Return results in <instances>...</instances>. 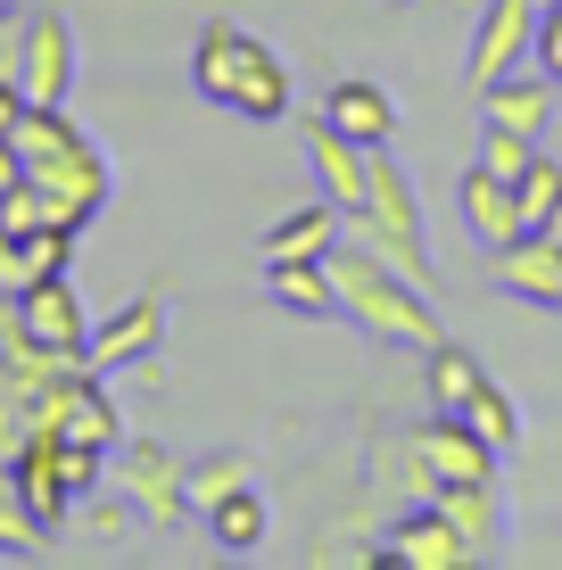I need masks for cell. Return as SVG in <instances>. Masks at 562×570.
<instances>
[{
	"mask_svg": "<svg viewBox=\"0 0 562 570\" xmlns=\"http://www.w3.org/2000/svg\"><path fill=\"white\" fill-rule=\"evenodd\" d=\"M323 265H332V282H339V314L364 331V340L405 347V356H431V347L447 340V314H438L431 282L397 273L390 257H373L364 240H339Z\"/></svg>",
	"mask_w": 562,
	"mask_h": 570,
	"instance_id": "obj_1",
	"label": "cell"
},
{
	"mask_svg": "<svg viewBox=\"0 0 562 570\" xmlns=\"http://www.w3.org/2000/svg\"><path fill=\"white\" fill-rule=\"evenodd\" d=\"M190 83H199V100H216L224 116H240V125H282L289 100H298L289 58L265 42V33L231 26V17H207L199 26V42H190Z\"/></svg>",
	"mask_w": 562,
	"mask_h": 570,
	"instance_id": "obj_2",
	"label": "cell"
},
{
	"mask_svg": "<svg viewBox=\"0 0 562 570\" xmlns=\"http://www.w3.org/2000/svg\"><path fill=\"white\" fill-rule=\"evenodd\" d=\"M9 141H17V157H26V183H42V199H50L58 224H67V232H91V215H100L108 190H116L108 149L91 141L67 108H26V125H17Z\"/></svg>",
	"mask_w": 562,
	"mask_h": 570,
	"instance_id": "obj_3",
	"label": "cell"
},
{
	"mask_svg": "<svg viewBox=\"0 0 562 570\" xmlns=\"http://www.w3.org/2000/svg\"><path fill=\"white\" fill-rule=\"evenodd\" d=\"M347 240H364L373 257H390L397 273H414V282H438V273H431L422 190H414V174H405L390 149H373V190H364V207L347 215Z\"/></svg>",
	"mask_w": 562,
	"mask_h": 570,
	"instance_id": "obj_4",
	"label": "cell"
},
{
	"mask_svg": "<svg viewBox=\"0 0 562 570\" xmlns=\"http://www.w3.org/2000/svg\"><path fill=\"white\" fill-rule=\"evenodd\" d=\"M108 488H125V504L141 513V529H183V521H199L190 513V463L174 455V446H158V439H125L108 455Z\"/></svg>",
	"mask_w": 562,
	"mask_h": 570,
	"instance_id": "obj_5",
	"label": "cell"
},
{
	"mask_svg": "<svg viewBox=\"0 0 562 570\" xmlns=\"http://www.w3.org/2000/svg\"><path fill=\"white\" fill-rule=\"evenodd\" d=\"M0 340H33V347H50V356L83 364L91 356V314H83V298H75L67 273H50V282L0 298Z\"/></svg>",
	"mask_w": 562,
	"mask_h": 570,
	"instance_id": "obj_6",
	"label": "cell"
},
{
	"mask_svg": "<svg viewBox=\"0 0 562 570\" xmlns=\"http://www.w3.org/2000/svg\"><path fill=\"white\" fill-rule=\"evenodd\" d=\"M364 562H373V570H472L480 546L463 538L438 504H397L390 529H381V546Z\"/></svg>",
	"mask_w": 562,
	"mask_h": 570,
	"instance_id": "obj_7",
	"label": "cell"
},
{
	"mask_svg": "<svg viewBox=\"0 0 562 570\" xmlns=\"http://www.w3.org/2000/svg\"><path fill=\"white\" fill-rule=\"evenodd\" d=\"M17 488H26V504H33V521L50 529H67L75 521V504L91 497L83 480H75V455H67V439H58V430H33L26 446H17Z\"/></svg>",
	"mask_w": 562,
	"mask_h": 570,
	"instance_id": "obj_8",
	"label": "cell"
},
{
	"mask_svg": "<svg viewBox=\"0 0 562 570\" xmlns=\"http://www.w3.org/2000/svg\"><path fill=\"white\" fill-rule=\"evenodd\" d=\"M538 17H546V0H480V26H472V83H496V75L530 67L538 50Z\"/></svg>",
	"mask_w": 562,
	"mask_h": 570,
	"instance_id": "obj_9",
	"label": "cell"
},
{
	"mask_svg": "<svg viewBox=\"0 0 562 570\" xmlns=\"http://www.w3.org/2000/svg\"><path fill=\"white\" fill-rule=\"evenodd\" d=\"M554 116H562V83L538 58L513 67V75H496V83H480V125H513V132H530V141L554 149Z\"/></svg>",
	"mask_w": 562,
	"mask_h": 570,
	"instance_id": "obj_10",
	"label": "cell"
},
{
	"mask_svg": "<svg viewBox=\"0 0 562 570\" xmlns=\"http://www.w3.org/2000/svg\"><path fill=\"white\" fill-rule=\"evenodd\" d=\"M166 298H125L108 314V323H91V372H100V381H116V372H132V364H149L158 356V340H166Z\"/></svg>",
	"mask_w": 562,
	"mask_h": 570,
	"instance_id": "obj_11",
	"label": "cell"
},
{
	"mask_svg": "<svg viewBox=\"0 0 562 570\" xmlns=\"http://www.w3.org/2000/svg\"><path fill=\"white\" fill-rule=\"evenodd\" d=\"M405 439H414V455H422V471H431V488H447V480H496V463H505L463 414H431L422 430H405Z\"/></svg>",
	"mask_w": 562,
	"mask_h": 570,
	"instance_id": "obj_12",
	"label": "cell"
},
{
	"mask_svg": "<svg viewBox=\"0 0 562 570\" xmlns=\"http://www.w3.org/2000/svg\"><path fill=\"white\" fill-rule=\"evenodd\" d=\"M17 83H26V100L33 108H67V91H75V26L58 9H33V26H26V67H17Z\"/></svg>",
	"mask_w": 562,
	"mask_h": 570,
	"instance_id": "obj_13",
	"label": "cell"
},
{
	"mask_svg": "<svg viewBox=\"0 0 562 570\" xmlns=\"http://www.w3.org/2000/svg\"><path fill=\"white\" fill-rule=\"evenodd\" d=\"M489 282L521 306H562V232H521L489 257Z\"/></svg>",
	"mask_w": 562,
	"mask_h": 570,
	"instance_id": "obj_14",
	"label": "cell"
},
{
	"mask_svg": "<svg viewBox=\"0 0 562 570\" xmlns=\"http://www.w3.org/2000/svg\"><path fill=\"white\" fill-rule=\"evenodd\" d=\"M455 207H463V232H472L489 257H496V248H513L521 232H530V215H521V190L505 183V174H489V166H463Z\"/></svg>",
	"mask_w": 562,
	"mask_h": 570,
	"instance_id": "obj_15",
	"label": "cell"
},
{
	"mask_svg": "<svg viewBox=\"0 0 562 570\" xmlns=\"http://www.w3.org/2000/svg\"><path fill=\"white\" fill-rule=\"evenodd\" d=\"M306 166H315V190H323V199H332L339 215H356V207H364V190H373V149L347 141V132H339V125H323V116L306 125Z\"/></svg>",
	"mask_w": 562,
	"mask_h": 570,
	"instance_id": "obj_16",
	"label": "cell"
},
{
	"mask_svg": "<svg viewBox=\"0 0 562 570\" xmlns=\"http://www.w3.org/2000/svg\"><path fill=\"white\" fill-rule=\"evenodd\" d=\"M323 125H339L347 141H364V149H390L397 141V100L373 75H339V83L323 91Z\"/></svg>",
	"mask_w": 562,
	"mask_h": 570,
	"instance_id": "obj_17",
	"label": "cell"
},
{
	"mask_svg": "<svg viewBox=\"0 0 562 570\" xmlns=\"http://www.w3.org/2000/svg\"><path fill=\"white\" fill-rule=\"evenodd\" d=\"M75 240L83 232H67V224H26V232H0V289H33V282H50V273H67L75 265Z\"/></svg>",
	"mask_w": 562,
	"mask_h": 570,
	"instance_id": "obj_18",
	"label": "cell"
},
{
	"mask_svg": "<svg viewBox=\"0 0 562 570\" xmlns=\"http://www.w3.org/2000/svg\"><path fill=\"white\" fill-rule=\"evenodd\" d=\"M339 240H347V215H339L332 199H315V207L274 215V224H265V248H257V257H265V265H306V257H332Z\"/></svg>",
	"mask_w": 562,
	"mask_h": 570,
	"instance_id": "obj_19",
	"label": "cell"
},
{
	"mask_svg": "<svg viewBox=\"0 0 562 570\" xmlns=\"http://www.w3.org/2000/svg\"><path fill=\"white\" fill-rule=\"evenodd\" d=\"M422 504H438L463 538L480 546V554H496L505 546V497H496V480H447V488H431Z\"/></svg>",
	"mask_w": 562,
	"mask_h": 570,
	"instance_id": "obj_20",
	"label": "cell"
},
{
	"mask_svg": "<svg viewBox=\"0 0 562 570\" xmlns=\"http://www.w3.org/2000/svg\"><path fill=\"white\" fill-rule=\"evenodd\" d=\"M265 298H274L282 314H298V323H332V314H339V282H332V265H323V257L265 265Z\"/></svg>",
	"mask_w": 562,
	"mask_h": 570,
	"instance_id": "obj_21",
	"label": "cell"
},
{
	"mask_svg": "<svg viewBox=\"0 0 562 570\" xmlns=\"http://www.w3.org/2000/svg\"><path fill=\"white\" fill-rule=\"evenodd\" d=\"M480 381H489V364H480L472 347L455 340V331H447V340L431 347V356H422V397H431V414H463Z\"/></svg>",
	"mask_w": 562,
	"mask_h": 570,
	"instance_id": "obj_22",
	"label": "cell"
},
{
	"mask_svg": "<svg viewBox=\"0 0 562 570\" xmlns=\"http://www.w3.org/2000/svg\"><path fill=\"white\" fill-rule=\"evenodd\" d=\"M199 521H207V538H216L224 554H257V546L274 538V513H265L257 488H231V497H224V504H207Z\"/></svg>",
	"mask_w": 562,
	"mask_h": 570,
	"instance_id": "obj_23",
	"label": "cell"
},
{
	"mask_svg": "<svg viewBox=\"0 0 562 570\" xmlns=\"http://www.w3.org/2000/svg\"><path fill=\"white\" fill-rule=\"evenodd\" d=\"M50 554V529L33 521L26 488H17V463H0V562H33Z\"/></svg>",
	"mask_w": 562,
	"mask_h": 570,
	"instance_id": "obj_24",
	"label": "cell"
},
{
	"mask_svg": "<svg viewBox=\"0 0 562 570\" xmlns=\"http://www.w3.org/2000/svg\"><path fill=\"white\" fill-rule=\"evenodd\" d=\"M463 422H472L480 439L496 446V455H521V439H530V422H521V405H513V397H505V389H496V381H480V389H472V405H463Z\"/></svg>",
	"mask_w": 562,
	"mask_h": 570,
	"instance_id": "obj_25",
	"label": "cell"
},
{
	"mask_svg": "<svg viewBox=\"0 0 562 570\" xmlns=\"http://www.w3.org/2000/svg\"><path fill=\"white\" fill-rule=\"evenodd\" d=\"M521 215H530V232H546L554 215H562V149H538L530 157V174H521Z\"/></svg>",
	"mask_w": 562,
	"mask_h": 570,
	"instance_id": "obj_26",
	"label": "cell"
},
{
	"mask_svg": "<svg viewBox=\"0 0 562 570\" xmlns=\"http://www.w3.org/2000/svg\"><path fill=\"white\" fill-rule=\"evenodd\" d=\"M538 149H546V141H530V132H513V125H480V157H472V166H489V174H505V183H521Z\"/></svg>",
	"mask_w": 562,
	"mask_h": 570,
	"instance_id": "obj_27",
	"label": "cell"
},
{
	"mask_svg": "<svg viewBox=\"0 0 562 570\" xmlns=\"http://www.w3.org/2000/svg\"><path fill=\"white\" fill-rule=\"evenodd\" d=\"M75 513H83V529H91V538H100V546H116V538H132V529H141V513H132V504H125V488H108V497H100V488H91V497L75 504Z\"/></svg>",
	"mask_w": 562,
	"mask_h": 570,
	"instance_id": "obj_28",
	"label": "cell"
},
{
	"mask_svg": "<svg viewBox=\"0 0 562 570\" xmlns=\"http://www.w3.org/2000/svg\"><path fill=\"white\" fill-rule=\"evenodd\" d=\"M231 488H248V463H240V455H207V463H190V513L224 504Z\"/></svg>",
	"mask_w": 562,
	"mask_h": 570,
	"instance_id": "obj_29",
	"label": "cell"
},
{
	"mask_svg": "<svg viewBox=\"0 0 562 570\" xmlns=\"http://www.w3.org/2000/svg\"><path fill=\"white\" fill-rule=\"evenodd\" d=\"M26 26H33V9H0V75L17 83V67H26Z\"/></svg>",
	"mask_w": 562,
	"mask_h": 570,
	"instance_id": "obj_30",
	"label": "cell"
},
{
	"mask_svg": "<svg viewBox=\"0 0 562 570\" xmlns=\"http://www.w3.org/2000/svg\"><path fill=\"white\" fill-rule=\"evenodd\" d=\"M530 58H538V67L554 75V83H562V0H554L546 17H538V50H530Z\"/></svg>",
	"mask_w": 562,
	"mask_h": 570,
	"instance_id": "obj_31",
	"label": "cell"
},
{
	"mask_svg": "<svg viewBox=\"0 0 562 570\" xmlns=\"http://www.w3.org/2000/svg\"><path fill=\"white\" fill-rule=\"evenodd\" d=\"M17 183H26V157H17V141H0V199H9Z\"/></svg>",
	"mask_w": 562,
	"mask_h": 570,
	"instance_id": "obj_32",
	"label": "cell"
},
{
	"mask_svg": "<svg viewBox=\"0 0 562 570\" xmlns=\"http://www.w3.org/2000/svg\"><path fill=\"white\" fill-rule=\"evenodd\" d=\"M0 9H17V0H0Z\"/></svg>",
	"mask_w": 562,
	"mask_h": 570,
	"instance_id": "obj_33",
	"label": "cell"
},
{
	"mask_svg": "<svg viewBox=\"0 0 562 570\" xmlns=\"http://www.w3.org/2000/svg\"><path fill=\"white\" fill-rule=\"evenodd\" d=\"M0 298H9V289H0Z\"/></svg>",
	"mask_w": 562,
	"mask_h": 570,
	"instance_id": "obj_34",
	"label": "cell"
},
{
	"mask_svg": "<svg viewBox=\"0 0 562 570\" xmlns=\"http://www.w3.org/2000/svg\"><path fill=\"white\" fill-rule=\"evenodd\" d=\"M397 9H405V0H397Z\"/></svg>",
	"mask_w": 562,
	"mask_h": 570,
	"instance_id": "obj_35",
	"label": "cell"
}]
</instances>
